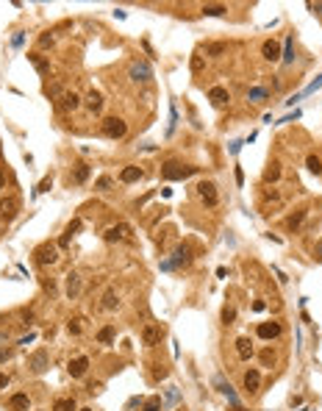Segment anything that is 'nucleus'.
<instances>
[{
    "instance_id": "nucleus-1",
    "label": "nucleus",
    "mask_w": 322,
    "mask_h": 411,
    "mask_svg": "<svg viewBox=\"0 0 322 411\" xmlns=\"http://www.w3.org/2000/svg\"><path fill=\"white\" fill-rule=\"evenodd\" d=\"M197 172V167H189V164H181V161H167L161 175L167 181H183V178H192Z\"/></svg>"
},
{
    "instance_id": "nucleus-2",
    "label": "nucleus",
    "mask_w": 322,
    "mask_h": 411,
    "mask_svg": "<svg viewBox=\"0 0 322 411\" xmlns=\"http://www.w3.org/2000/svg\"><path fill=\"white\" fill-rule=\"evenodd\" d=\"M186 264H192V250H189V245H178L167 261H161V269H181Z\"/></svg>"
},
{
    "instance_id": "nucleus-3",
    "label": "nucleus",
    "mask_w": 322,
    "mask_h": 411,
    "mask_svg": "<svg viewBox=\"0 0 322 411\" xmlns=\"http://www.w3.org/2000/svg\"><path fill=\"white\" fill-rule=\"evenodd\" d=\"M100 128H103V136H108V139H122L128 134V122L122 117H106Z\"/></svg>"
},
{
    "instance_id": "nucleus-4",
    "label": "nucleus",
    "mask_w": 322,
    "mask_h": 411,
    "mask_svg": "<svg viewBox=\"0 0 322 411\" xmlns=\"http://www.w3.org/2000/svg\"><path fill=\"white\" fill-rule=\"evenodd\" d=\"M128 75H131V81H136V84H147V81L153 78V67L147 61H131V67H128Z\"/></svg>"
},
{
    "instance_id": "nucleus-5",
    "label": "nucleus",
    "mask_w": 322,
    "mask_h": 411,
    "mask_svg": "<svg viewBox=\"0 0 322 411\" xmlns=\"http://www.w3.org/2000/svg\"><path fill=\"white\" fill-rule=\"evenodd\" d=\"M133 239V228L128 222H117L106 231V242H131Z\"/></svg>"
},
{
    "instance_id": "nucleus-6",
    "label": "nucleus",
    "mask_w": 322,
    "mask_h": 411,
    "mask_svg": "<svg viewBox=\"0 0 322 411\" xmlns=\"http://www.w3.org/2000/svg\"><path fill=\"white\" fill-rule=\"evenodd\" d=\"M36 264H42V267H48V264H56L58 261V248L56 245H39V248H36Z\"/></svg>"
},
{
    "instance_id": "nucleus-7",
    "label": "nucleus",
    "mask_w": 322,
    "mask_h": 411,
    "mask_svg": "<svg viewBox=\"0 0 322 411\" xmlns=\"http://www.w3.org/2000/svg\"><path fill=\"white\" fill-rule=\"evenodd\" d=\"M197 198L203 200L209 208H214L217 206V200H219V195H217V186L211 184V181H203V184H197Z\"/></svg>"
},
{
    "instance_id": "nucleus-8",
    "label": "nucleus",
    "mask_w": 322,
    "mask_h": 411,
    "mask_svg": "<svg viewBox=\"0 0 322 411\" xmlns=\"http://www.w3.org/2000/svg\"><path fill=\"white\" fill-rule=\"evenodd\" d=\"M56 106H58V111L61 114H70V111H75V108L81 106V98H78L75 92H64L61 98L56 100Z\"/></svg>"
},
{
    "instance_id": "nucleus-9",
    "label": "nucleus",
    "mask_w": 322,
    "mask_h": 411,
    "mask_svg": "<svg viewBox=\"0 0 322 411\" xmlns=\"http://www.w3.org/2000/svg\"><path fill=\"white\" fill-rule=\"evenodd\" d=\"M161 336H164V328H161V325H145V328H142V342H145L147 348L159 345Z\"/></svg>"
},
{
    "instance_id": "nucleus-10",
    "label": "nucleus",
    "mask_w": 322,
    "mask_h": 411,
    "mask_svg": "<svg viewBox=\"0 0 322 411\" xmlns=\"http://www.w3.org/2000/svg\"><path fill=\"white\" fill-rule=\"evenodd\" d=\"M28 367H31V372L42 375L45 369H48V350H36V353L28 359Z\"/></svg>"
},
{
    "instance_id": "nucleus-11",
    "label": "nucleus",
    "mask_w": 322,
    "mask_h": 411,
    "mask_svg": "<svg viewBox=\"0 0 322 411\" xmlns=\"http://www.w3.org/2000/svg\"><path fill=\"white\" fill-rule=\"evenodd\" d=\"M17 208H20V203H17L14 198H6V200H0V220H6V222H11L17 217Z\"/></svg>"
},
{
    "instance_id": "nucleus-12",
    "label": "nucleus",
    "mask_w": 322,
    "mask_h": 411,
    "mask_svg": "<svg viewBox=\"0 0 322 411\" xmlns=\"http://www.w3.org/2000/svg\"><path fill=\"white\" fill-rule=\"evenodd\" d=\"M70 375L72 378H84L86 375V369H89V359H86V356H78V359H72L70 361Z\"/></svg>"
},
{
    "instance_id": "nucleus-13",
    "label": "nucleus",
    "mask_w": 322,
    "mask_h": 411,
    "mask_svg": "<svg viewBox=\"0 0 322 411\" xmlns=\"http://www.w3.org/2000/svg\"><path fill=\"white\" fill-rule=\"evenodd\" d=\"M259 336L261 339H278L280 336V325L278 322H272V319H269V322H261L259 325Z\"/></svg>"
},
{
    "instance_id": "nucleus-14",
    "label": "nucleus",
    "mask_w": 322,
    "mask_h": 411,
    "mask_svg": "<svg viewBox=\"0 0 322 411\" xmlns=\"http://www.w3.org/2000/svg\"><path fill=\"white\" fill-rule=\"evenodd\" d=\"M261 53H264L267 61H278L280 58V45L275 42V39H267V42L261 45Z\"/></svg>"
},
{
    "instance_id": "nucleus-15",
    "label": "nucleus",
    "mask_w": 322,
    "mask_h": 411,
    "mask_svg": "<svg viewBox=\"0 0 322 411\" xmlns=\"http://www.w3.org/2000/svg\"><path fill=\"white\" fill-rule=\"evenodd\" d=\"M259 386H261L259 369H247V372H245V389L250 392V395H256V392H259Z\"/></svg>"
},
{
    "instance_id": "nucleus-16",
    "label": "nucleus",
    "mask_w": 322,
    "mask_h": 411,
    "mask_svg": "<svg viewBox=\"0 0 322 411\" xmlns=\"http://www.w3.org/2000/svg\"><path fill=\"white\" fill-rule=\"evenodd\" d=\"M209 100L214 103V106H225V103L231 100V95H228V89H222V86H214V89H209Z\"/></svg>"
},
{
    "instance_id": "nucleus-17",
    "label": "nucleus",
    "mask_w": 322,
    "mask_h": 411,
    "mask_svg": "<svg viewBox=\"0 0 322 411\" xmlns=\"http://www.w3.org/2000/svg\"><path fill=\"white\" fill-rule=\"evenodd\" d=\"M8 406H11V411H28V409H31V400H28V395L17 392V395H11Z\"/></svg>"
},
{
    "instance_id": "nucleus-18",
    "label": "nucleus",
    "mask_w": 322,
    "mask_h": 411,
    "mask_svg": "<svg viewBox=\"0 0 322 411\" xmlns=\"http://www.w3.org/2000/svg\"><path fill=\"white\" fill-rule=\"evenodd\" d=\"M81 228H84V222H81V220H72L70 225H67V231H64V236H61V242H58V245H61V248H67V245H70V239L78 234V231H81Z\"/></svg>"
},
{
    "instance_id": "nucleus-19",
    "label": "nucleus",
    "mask_w": 322,
    "mask_h": 411,
    "mask_svg": "<svg viewBox=\"0 0 322 411\" xmlns=\"http://www.w3.org/2000/svg\"><path fill=\"white\" fill-rule=\"evenodd\" d=\"M280 61H283V64H292L294 61V36H286L283 50H280Z\"/></svg>"
},
{
    "instance_id": "nucleus-20",
    "label": "nucleus",
    "mask_w": 322,
    "mask_h": 411,
    "mask_svg": "<svg viewBox=\"0 0 322 411\" xmlns=\"http://www.w3.org/2000/svg\"><path fill=\"white\" fill-rule=\"evenodd\" d=\"M86 178H89V164H86V161H78L75 170H72V184H84Z\"/></svg>"
},
{
    "instance_id": "nucleus-21",
    "label": "nucleus",
    "mask_w": 322,
    "mask_h": 411,
    "mask_svg": "<svg viewBox=\"0 0 322 411\" xmlns=\"http://www.w3.org/2000/svg\"><path fill=\"white\" fill-rule=\"evenodd\" d=\"M78 292H81V275H78V272H70V275H67V295H70V298H78Z\"/></svg>"
},
{
    "instance_id": "nucleus-22",
    "label": "nucleus",
    "mask_w": 322,
    "mask_h": 411,
    "mask_svg": "<svg viewBox=\"0 0 322 411\" xmlns=\"http://www.w3.org/2000/svg\"><path fill=\"white\" fill-rule=\"evenodd\" d=\"M139 178H142L139 167H125V170L119 172V181H122V184H133V181H139Z\"/></svg>"
},
{
    "instance_id": "nucleus-23",
    "label": "nucleus",
    "mask_w": 322,
    "mask_h": 411,
    "mask_svg": "<svg viewBox=\"0 0 322 411\" xmlns=\"http://www.w3.org/2000/svg\"><path fill=\"white\" fill-rule=\"evenodd\" d=\"M106 308V311H114V308H117L119 306V298H117V292L114 289H106V295H103V303H100Z\"/></svg>"
},
{
    "instance_id": "nucleus-24",
    "label": "nucleus",
    "mask_w": 322,
    "mask_h": 411,
    "mask_svg": "<svg viewBox=\"0 0 322 411\" xmlns=\"http://www.w3.org/2000/svg\"><path fill=\"white\" fill-rule=\"evenodd\" d=\"M225 11H228V6H222V3H206V6H203V14L206 17H222Z\"/></svg>"
},
{
    "instance_id": "nucleus-25",
    "label": "nucleus",
    "mask_w": 322,
    "mask_h": 411,
    "mask_svg": "<svg viewBox=\"0 0 322 411\" xmlns=\"http://www.w3.org/2000/svg\"><path fill=\"white\" fill-rule=\"evenodd\" d=\"M236 353H239V359H250L253 356V345H250V339H245V336H242V339L236 342Z\"/></svg>"
},
{
    "instance_id": "nucleus-26",
    "label": "nucleus",
    "mask_w": 322,
    "mask_h": 411,
    "mask_svg": "<svg viewBox=\"0 0 322 411\" xmlns=\"http://www.w3.org/2000/svg\"><path fill=\"white\" fill-rule=\"evenodd\" d=\"M86 108H89V111H100V108H103V98H100V92H89L86 95Z\"/></svg>"
},
{
    "instance_id": "nucleus-27",
    "label": "nucleus",
    "mask_w": 322,
    "mask_h": 411,
    "mask_svg": "<svg viewBox=\"0 0 322 411\" xmlns=\"http://www.w3.org/2000/svg\"><path fill=\"white\" fill-rule=\"evenodd\" d=\"M278 178H280V164L272 161L269 167H267V172H264V181H267V184H275Z\"/></svg>"
},
{
    "instance_id": "nucleus-28",
    "label": "nucleus",
    "mask_w": 322,
    "mask_h": 411,
    "mask_svg": "<svg viewBox=\"0 0 322 411\" xmlns=\"http://www.w3.org/2000/svg\"><path fill=\"white\" fill-rule=\"evenodd\" d=\"M303 220H306V208H300V211H294L292 217H289V220H286V228H289V231H297Z\"/></svg>"
},
{
    "instance_id": "nucleus-29",
    "label": "nucleus",
    "mask_w": 322,
    "mask_h": 411,
    "mask_svg": "<svg viewBox=\"0 0 322 411\" xmlns=\"http://www.w3.org/2000/svg\"><path fill=\"white\" fill-rule=\"evenodd\" d=\"M98 342H100V345H111V342H114V325L100 328V331H98Z\"/></svg>"
},
{
    "instance_id": "nucleus-30",
    "label": "nucleus",
    "mask_w": 322,
    "mask_h": 411,
    "mask_svg": "<svg viewBox=\"0 0 322 411\" xmlns=\"http://www.w3.org/2000/svg\"><path fill=\"white\" fill-rule=\"evenodd\" d=\"M53 411H75V400L72 397H61L53 403Z\"/></svg>"
},
{
    "instance_id": "nucleus-31",
    "label": "nucleus",
    "mask_w": 322,
    "mask_h": 411,
    "mask_svg": "<svg viewBox=\"0 0 322 411\" xmlns=\"http://www.w3.org/2000/svg\"><path fill=\"white\" fill-rule=\"evenodd\" d=\"M28 61H31V64H34L36 70L42 72V75H45V72H48V61H45V58H42V56H39V53H28Z\"/></svg>"
},
{
    "instance_id": "nucleus-32",
    "label": "nucleus",
    "mask_w": 322,
    "mask_h": 411,
    "mask_svg": "<svg viewBox=\"0 0 322 411\" xmlns=\"http://www.w3.org/2000/svg\"><path fill=\"white\" fill-rule=\"evenodd\" d=\"M306 167L314 172V175H322V161H320L317 156H308V158H306Z\"/></svg>"
},
{
    "instance_id": "nucleus-33",
    "label": "nucleus",
    "mask_w": 322,
    "mask_h": 411,
    "mask_svg": "<svg viewBox=\"0 0 322 411\" xmlns=\"http://www.w3.org/2000/svg\"><path fill=\"white\" fill-rule=\"evenodd\" d=\"M225 50H228V48H225V45H222V42H214V45H206V53H209V56H214V58H217V56H222Z\"/></svg>"
},
{
    "instance_id": "nucleus-34",
    "label": "nucleus",
    "mask_w": 322,
    "mask_h": 411,
    "mask_svg": "<svg viewBox=\"0 0 322 411\" xmlns=\"http://www.w3.org/2000/svg\"><path fill=\"white\" fill-rule=\"evenodd\" d=\"M247 100H253V103L267 100V89H259V86H256V89H250V92H247Z\"/></svg>"
},
{
    "instance_id": "nucleus-35",
    "label": "nucleus",
    "mask_w": 322,
    "mask_h": 411,
    "mask_svg": "<svg viewBox=\"0 0 322 411\" xmlns=\"http://www.w3.org/2000/svg\"><path fill=\"white\" fill-rule=\"evenodd\" d=\"M161 409H164V400H161V397H150L142 411H161Z\"/></svg>"
},
{
    "instance_id": "nucleus-36",
    "label": "nucleus",
    "mask_w": 322,
    "mask_h": 411,
    "mask_svg": "<svg viewBox=\"0 0 322 411\" xmlns=\"http://www.w3.org/2000/svg\"><path fill=\"white\" fill-rule=\"evenodd\" d=\"M178 400H181V392H178V386H167V406H175Z\"/></svg>"
},
{
    "instance_id": "nucleus-37",
    "label": "nucleus",
    "mask_w": 322,
    "mask_h": 411,
    "mask_svg": "<svg viewBox=\"0 0 322 411\" xmlns=\"http://www.w3.org/2000/svg\"><path fill=\"white\" fill-rule=\"evenodd\" d=\"M233 319H236V308H233V306H225L222 308V322L225 325H231Z\"/></svg>"
},
{
    "instance_id": "nucleus-38",
    "label": "nucleus",
    "mask_w": 322,
    "mask_h": 411,
    "mask_svg": "<svg viewBox=\"0 0 322 411\" xmlns=\"http://www.w3.org/2000/svg\"><path fill=\"white\" fill-rule=\"evenodd\" d=\"M111 184H114L111 178H108V175H103V178L98 181V184H95V189H98V192H108V189H111Z\"/></svg>"
},
{
    "instance_id": "nucleus-39",
    "label": "nucleus",
    "mask_w": 322,
    "mask_h": 411,
    "mask_svg": "<svg viewBox=\"0 0 322 411\" xmlns=\"http://www.w3.org/2000/svg\"><path fill=\"white\" fill-rule=\"evenodd\" d=\"M167 375H169V369H167V367H161V364L153 369V378H156V381H161V378H167Z\"/></svg>"
},
{
    "instance_id": "nucleus-40",
    "label": "nucleus",
    "mask_w": 322,
    "mask_h": 411,
    "mask_svg": "<svg viewBox=\"0 0 322 411\" xmlns=\"http://www.w3.org/2000/svg\"><path fill=\"white\" fill-rule=\"evenodd\" d=\"M53 45V34H42L39 36V48H50Z\"/></svg>"
},
{
    "instance_id": "nucleus-41",
    "label": "nucleus",
    "mask_w": 322,
    "mask_h": 411,
    "mask_svg": "<svg viewBox=\"0 0 322 411\" xmlns=\"http://www.w3.org/2000/svg\"><path fill=\"white\" fill-rule=\"evenodd\" d=\"M50 186H53V178H42V184H39V186H36V192H48L50 189Z\"/></svg>"
},
{
    "instance_id": "nucleus-42",
    "label": "nucleus",
    "mask_w": 322,
    "mask_h": 411,
    "mask_svg": "<svg viewBox=\"0 0 322 411\" xmlns=\"http://www.w3.org/2000/svg\"><path fill=\"white\" fill-rule=\"evenodd\" d=\"M67 331H70V333H75V336H78V333H81V319H70Z\"/></svg>"
},
{
    "instance_id": "nucleus-43",
    "label": "nucleus",
    "mask_w": 322,
    "mask_h": 411,
    "mask_svg": "<svg viewBox=\"0 0 322 411\" xmlns=\"http://www.w3.org/2000/svg\"><path fill=\"white\" fill-rule=\"evenodd\" d=\"M320 86H322V75H320V78L314 81V84H308V86H306V92H303V95H311V92H317V89H320Z\"/></svg>"
},
{
    "instance_id": "nucleus-44",
    "label": "nucleus",
    "mask_w": 322,
    "mask_h": 411,
    "mask_svg": "<svg viewBox=\"0 0 322 411\" xmlns=\"http://www.w3.org/2000/svg\"><path fill=\"white\" fill-rule=\"evenodd\" d=\"M192 70H195V72H200V70H203V58H200V56H195V58H192Z\"/></svg>"
},
{
    "instance_id": "nucleus-45",
    "label": "nucleus",
    "mask_w": 322,
    "mask_h": 411,
    "mask_svg": "<svg viewBox=\"0 0 322 411\" xmlns=\"http://www.w3.org/2000/svg\"><path fill=\"white\" fill-rule=\"evenodd\" d=\"M11 359V350L8 348H0V361H8Z\"/></svg>"
},
{
    "instance_id": "nucleus-46",
    "label": "nucleus",
    "mask_w": 322,
    "mask_h": 411,
    "mask_svg": "<svg viewBox=\"0 0 322 411\" xmlns=\"http://www.w3.org/2000/svg\"><path fill=\"white\" fill-rule=\"evenodd\" d=\"M264 308H267L264 300H256V303H253V311H264Z\"/></svg>"
},
{
    "instance_id": "nucleus-47",
    "label": "nucleus",
    "mask_w": 322,
    "mask_h": 411,
    "mask_svg": "<svg viewBox=\"0 0 322 411\" xmlns=\"http://www.w3.org/2000/svg\"><path fill=\"white\" fill-rule=\"evenodd\" d=\"M314 256H317V261H322V242H317V248H314Z\"/></svg>"
},
{
    "instance_id": "nucleus-48",
    "label": "nucleus",
    "mask_w": 322,
    "mask_h": 411,
    "mask_svg": "<svg viewBox=\"0 0 322 411\" xmlns=\"http://www.w3.org/2000/svg\"><path fill=\"white\" fill-rule=\"evenodd\" d=\"M297 117H300V111L294 108V114H289V117H283V120H280V122H292V120H297Z\"/></svg>"
},
{
    "instance_id": "nucleus-49",
    "label": "nucleus",
    "mask_w": 322,
    "mask_h": 411,
    "mask_svg": "<svg viewBox=\"0 0 322 411\" xmlns=\"http://www.w3.org/2000/svg\"><path fill=\"white\" fill-rule=\"evenodd\" d=\"M8 386V375H3V372H0V389H6Z\"/></svg>"
},
{
    "instance_id": "nucleus-50",
    "label": "nucleus",
    "mask_w": 322,
    "mask_h": 411,
    "mask_svg": "<svg viewBox=\"0 0 322 411\" xmlns=\"http://www.w3.org/2000/svg\"><path fill=\"white\" fill-rule=\"evenodd\" d=\"M3 186H6V172L0 170V189H3Z\"/></svg>"
},
{
    "instance_id": "nucleus-51",
    "label": "nucleus",
    "mask_w": 322,
    "mask_h": 411,
    "mask_svg": "<svg viewBox=\"0 0 322 411\" xmlns=\"http://www.w3.org/2000/svg\"><path fill=\"white\" fill-rule=\"evenodd\" d=\"M231 411H245V409H239V406H233V409Z\"/></svg>"
},
{
    "instance_id": "nucleus-52",
    "label": "nucleus",
    "mask_w": 322,
    "mask_h": 411,
    "mask_svg": "<svg viewBox=\"0 0 322 411\" xmlns=\"http://www.w3.org/2000/svg\"><path fill=\"white\" fill-rule=\"evenodd\" d=\"M81 411H92V409H81Z\"/></svg>"
},
{
    "instance_id": "nucleus-53",
    "label": "nucleus",
    "mask_w": 322,
    "mask_h": 411,
    "mask_svg": "<svg viewBox=\"0 0 322 411\" xmlns=\"http://www.w3.org/2000/svg\"><path fill=\"white\" fill-rule=\"evenodd\" d=\"M178 411H183V409H178Z\"/></svg>"
}]
</instances>
